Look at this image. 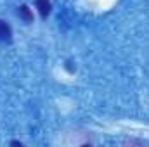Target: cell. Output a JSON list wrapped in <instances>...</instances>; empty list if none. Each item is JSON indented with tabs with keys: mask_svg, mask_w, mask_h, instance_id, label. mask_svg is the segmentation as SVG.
<instances>
[{
	"mask_svg": "<svg viewBox=\"0 0 149 147\" xmlns=\"http://www.w3.org/2000/svg\"><path fill=\"white\" fill-rule=\"evenodd\" d=\"M12 40V30L10 26L0 19V42H10Z\"/></svg>",
	"mask_w": 149,
	"mask_h": 147,
	"instance_id": "6da1fadb",
	"label": "cell"
},
{
	"mask_svg": "<svg viewBox=\"0 0 149 147\" xmlns=\"http://www.w3.org/2000/svg\"><path fill=\"white\" fill-rule=\"evenodd\" d=\"M10 146H19V147H21V142H17V140H12V142H10Z\"/></svg>",
	"mask_w": 149,
	"mask_h": 147,
	"instance_id": "5b68a950",
	"label": "cell"
},
{
	"mask_svg": "<svg viewBox=\"0 0 149 147\" xmlns=\"http://www.w3.org/2000/svg\"><path fill=\"white\" fill-rule=\"evenodd\" d=\"M17 16H19L26 24L33 23V12L30 10V7H28V5H21V7L17 9Z\"/></svg>",
	"mask_w": 149,
	"mask_h": 147,
	"instance_id": "7a4b0ae2",
	"label": "cell"
},
{
	"mask_svg": "<svg viewBox=\"0 0 149 147\" xmlns=\"http://www.w3.org/2000/svg\"><path fill=\"white\" fill-rule=\"evenodd\" d=\"M35 3H37V9H38V12H40L42 17H47L50 14V9H52L50 0H37Z\"/></svg>",
	"mask_w": 149,
	"mask_h": 147,
	"instance_id": "3957f363",
	"label": "cell"
},
{
	"mask_svg": "<svg viewBox=\"0 0 149 147\" xmlns=\"http://www.w3.org/2000/svg\"><path fill=\"white\" fill-rule=\"evenodd\" d=\"M125 144H144L142 140H125Z\"/></svg>",
	"mask_w": 149,
	"mask_h": 147,
	"instance_id": "277c9868",
	"label": "cell"
}]
</instances>
